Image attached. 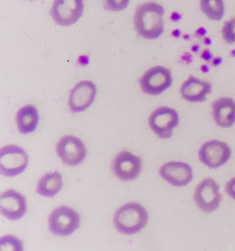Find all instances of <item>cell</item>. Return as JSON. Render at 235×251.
<instances>
[{
    "instance_id": "obj_1",
    "label": "cell",
    "mask_w": 235,
    "mask_h": 251,
    "mask_svg": "<svg viewBox=\"0 0 235 251\" xmlns=\"http://www.w3.org/2000/svg\"><path fill=\"white\" fill-rule=\"evenodd\" d=\"M165 9L156 2H146L137 8L134 26L139 35L146 40L159 38L164 30Z\"/></svg>"
},
{
    "instance_id": "obj_2",
    "label": "cell",
    "mask_w": 235,
    "mask_h": 251,
    "mask_svg": "<svg viewBox=\"0 0 235 251\" xmlns=\"http://www.w3.org/2000/svg\"><path fill=\"white\" fill-rule=\"evenodd\" d=\"M148 221L146 208L138 203L130 202L120 207L113 219L115 227L123 235H133L141 231Z\"/></svg>"
},
{
    "instance_id": "obj_3",
    "label": "cell",
    "mask_w": 235,
    "mask_h": 251,
    "mask_svg": "<svg viewBox=\"0 0 235 251\" xmlns=\"http://www.w3.org/2000/svg\"><path fill=\"white\" fill-rule=\"evenodd\" d=\"M193 198L201 211L211 213L220 206L223 196L219 184L212 178L207 177L197 185L194 190Z\"/></svg>"
},
{
    "instance_id": "obj_4",
    "label": "cell",
    "mask_w": 235,
    "mask_h": 251,
    "mask_svg": "<svg viewBox=\"0 0 235 251\" xmlns=\"http://www.w3.org/2000/svg\"><path fill=\"white\" fill-rule=\"evenodd\" d=\"M80 225L78 213L68 206L55 208L48 218V228L53 235L66 237L74 233Z\"/></svg>"
},
{
    "instance_id": "obj_5",
    "label": "cell",
    "mask_w": 235,
    "mask_h": 251,
    "mask_svg": "<svg viewBox=\"0 0 235 251\" xmlns=\"http://www.w3.org/2000/svg\"><path fill=\"white\" fill-rule=\"evenodd\" d=\"M173 78L168 68L157 66L146 71L140 79V87L149 96L162 94L172 86Z\"/></svg>"
},
{
    "instance_id": "obj_6",
    "label": "cell",
    "mask_w": 235,
    "mask_h": 251,
    "mask_svg": "<svg viewBox=\"0 0 235 251\" xmlns=\"http://www.w3.org/2000/svg\"><path fill=\"white\" fill-rule=\"evenodd\" d=\"M28 156L21 147L7 145L0 151V170L5 177H15L26 169Z\"/></svg>"
},
{
    "instance_id": "obj_7",
    "label": "cell",
    "mask_w": 235,
    "mask_h": 251,
    "mask_svg": "<svg viewBox=\"0 0 235 251\" xmlns=\"http://www.w3.org/2000/svg\"><path fill=\"white\" fill-rule=\"evenodd\" d=\"M179 115L175 108L160 106L150 114L148 125L150 129L161 139H169L179 125Z\"/></svg>"
},
{
    "instance_id": "obj_8",
    "label": "cell",
    "mask_w": 235,
    "mask_h": 251,
    "mask_svg": "<svg viewBox=\"0 0 235 251\" xmlns=\"http://www.w3.org/2000/svg\"><path fill=\"white\" fill-rule=\"evenodd\" d=\"M198 155L203 164L209 169H216L224 166L231 159L232 149L226 142L210 140L202 144Z\"/></svg>"
},
{
    "instance_id": "obj_9",
    "label": "cell",
    "mask_w": 235,
    "mask_h": 251,
    "mask_svg": "<svg viewBox=\"0 0 235 251\" xmlns=\"http://www.w3.org/2000/svg\"><path fill=\"white\" fill-rule=\"evenodd\" d=\"M84 11V0H54L50 15L57 25L68 26L80 19Z\"/></svg>"
},
{
    "instance_id": "obj_10",
    "label": "cell",
    "mask_w": 235,
    "mask_h": 251,
    "mask_svg": "<svg viewBox=\"0 0 235 251\" xmlns=\"http://www.w3.org/2000/svg\"><path fill=\"white\" fill-rule=\"evenodd\" d=\"M57 155L66 165H79L86 158L87 151L78 137L66 135L60 139L56 146Z\"/></svg>"
},
{
    "instance_id": "obj_11",
    "label": "cell",
    "mask_w": 235,
    "mask_h": 251,
    "mask_svg": "<svg viewBox=\"0 0 235 251\" xmlns=\"http://www.w3.org/2000/svg\"><path fill=\"white\" fill-rule=\"evenodd\" d=\"M141 169V159L127 151L119 152L113 159V173L122 181L136 179L140 176Z\"/></svg>"
},
{
    "instance_id": "obj_12",
    "label": "cell",
    "mask_w": 235,
    "mask_h": 251,
    "mask_svg": "<svg viewBox=\"0 0 235 251\" xmlns=\"http://www.w3.org/2000/svg\"><path fill=\"white\" fill-rule=\"evenodd\" d=\"M159 173L165 181L177 187L187 186L193 179L192 167L187 163L178 161L165 163Z\"/></svg>"
},
{
    "instance_id": "obj_13",
    "label": "cell",
    "mask_w": 235,
    "mask_h": 251,
    "mask_svg": "<svg viewBox=\"0 0 235 251\" xmlns=\"http://www.w3.org/2000/svg\"><path fill=\"white\" fill-rule=\"evenodd\" d=\"M97 94V88L91 81L77 83L69 96V106L72 113L84 111L94 103Z\"/></svg>"
},
{
    "instance_id": "obj_14",
    "label": "cell",
    "mask_w": 235,
    "mask_h": 251,
    "mask_svg": "<svg viewBox=\"0 0 235 251\" xmlns=\"http://www.w3.org/2000/svg\"><path fill=\"white\" fill-rule=\"evenodd\" d=\"M0 211L8 220H20L27 211L26 198L15 190H7L1 193L0 197Z\"/></svg>"
},
{
    "instance_id": "obj_15",
    "label": "cell",
    "mask_w": 235,
    "mask_h": 251,
    "mask_svg": "<svg viewBox=\"0 0 235 251\" xmlns=\"http://www.w3.org/2000/svg\"><path fill=\"white\" fill-rule=\"evenodd\" d=\"M212 84L194 76H190L180 88L182 98L191 103L204 102L212 93Z\"/></svg>"
},
{
    "instance_id": "obj_16",
    "label": "cell",
    "mask_w": 235,
    "mask_h": 251,
    "mask_svg": "<svg viewBox=\"0 0 235 251\" xmlns=\"http://www.w3.org/2000/svg\"><path fill=\"white\" fill-rule=\"evenodd\" d=\"M213 119L221 128H227L235 123V101L233 98H221L212 103Z\"/></svg>"
},
{
    "instance_id": "obj_17",
    "label": "cell",
    "mask_w": 235,
    "mask_h": 251,
    "mask_svg": "<svg viewBox=\"0 0 235 251\" xmlns=\"http://www.w3.org/2000/svg\"><path fill=\"white\" fill-rule=\"evenodd\" d=\"M38 109L33 105H27L20 108L16 115V122L20 133L26 135L33 133L39 123Z\"/></svg>"
},
{
    "instance_id": "obj_18",
    "label": "cell",
    "mask_w": 235,
    "mask_h": 251,
    "mask_svg": "<svg viewBox=\"0 0 235 251\" xmlns=\"http://www.w3.org/2000/svg\"><path fill=\"white\" fill-rule=\"evenodd\" d=\"M63 185L62 175L57 171L45 174L38 181L37 193L42 197L53 198L60 192Z\"/></svg>"
},
{
    "instance_id": "obj_19",
    "label": "cell",
    "mask_w": 235,
    "mask_h": 251,
    "mask_svg": "<svg viewBox=\"0 0 235 251\" xmlns=\"http://www.w3.org/2000/svg\"><path fill=\"white\" fill-rule=\"evenodd\" d=\"M201 9L206 16L213 21H220L224 17V0H200Z\"/></svg>"
},
{
    "instance_id": "obj_20",
    "label": "cell",
    "mask_w": 235,
    "mask_h": 251,
    "mask_svg": "<svg viewBox=\"0 0 235 251\" xmlns=\"http://www.w3.org/2000/svg\"><path fill=\"white\" fill-rule=\"evenodd\" d=\"M0 250L22 251L24 250L23 242L13 235H7L0 240Z\"/></svg>"
},
{
    "instance_id": "obj_21",
    "label": "cell",
    "mask_w": 235,
    "mask_h": 251,
    "mask_svg": "<svg viewBox=\"0 0 235 251\" xmlns=\"http://www.w3.org/2000/svg\"><path fill=\"white\" fill-rule=\"evenodd\" d=\"M221 33L225 42L230 45L235 43V18L224 23Z\"/></svg>"
},
{
    "instance_id": "obj_22",
    "label": "cell",
    "mask_w": 235,
    "mask_h": 251,
    "mask_svg": "<svg viewBox=\"0 0 235 251\" xmlns=\"http://www.w3.org/2000/svg\"><path fill=\"white\" fill-rule=\"evenodd\" d=\"M130 0H104V7L111 11H121L127 8Z\"/></svg>"
},
{
    "instance_id": "obj_23",
    "label": "cell",
    "mask_w": 235,
    "mask_h": 251,
    "mask_svg": "<svg viewBox=\"0 0 235 251\" xmlns=\"http://www.w3.org/2000/svg\"><path fill=\"white\" fill-rule=\"evenodd\" d=\"M225 191L228 196L235 200V176L232 178L231 180L228 181Z\"/></svg>"
},
{
    "instance_id": "obj_24",
    "label": "cell",
    "mask_w": 235,
    "mask_h": 251,
    "mask_svg": "<svg viewBox=\"0 0 235 251\" xmlns=\"http://www.w3.org/2000/svg\"><path fill=\"white\" fill-rule=\"evenodd\" d=\"M202 57L205 59L206 60H210V59L212 58V55H211V52L209 50H205V51L203 52Z\"/></svg>"
}]
</instances>
